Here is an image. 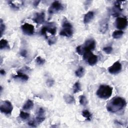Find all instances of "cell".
I'll return each instance as SVG.
<instances>
[{"mask_svg": "<svg viewBox=\"0 0 128 128\" xmlns=\"http://www.w3.org/2000/svg\"><path fill=\"white\" fill-rule=\"evenodd\" d=\"M126 104V100L123 98L114 97L107 104V109L108 111L111 113H116L124 108Z\"/></svg>", "mask_w": 128, "mask_h": 128, "instance_id": "1", "label": "cell"}, {"mask_svg": "<svg viewBox=\"0 0 128 128\" xmlns=\"http://www.w3.org/2000/svg\"><path fill=\"white\" fill-rule=\"evenodd\" d=\"M113 88L108 85H101L97 91V95L101 99L107 100L112 95Z\"/></svg>", "mask_w": 128, "mask_h": 128, "instance_id": "2", "label": "cell"}, {"mask_svg": "<svg viewBox=\"0 0 128 128\" xmlns=\"http://www.w3.org/2000/svg\"><path fill=\"white\" fill-rule=\"evenodd\" d=\"M62 27L63 29L60 33L61 36L67 37H70L72 36L73 34V26L69 21L67 20H64L62 24Z\"/></svg>", "mask_w": 128, "mask_h": 128, "instance_id": "3", "label": "cell"}, {"mask_svg": "<svg viewBox=\"0 0 128 128\" xmlns=\"http://www.w3.org/2000/svg\"><path fill=\"white\" fill-rule=\"evenodd\" d=\"M84 59L91 66H94L98 61V57L96 55H94L91 51H85L84 54Z\"/></svg>", "mask_w": 128, "mask_h": 128, "instance_id": "4", "label": "cell"}, {"mask_svg": "<svg viewBox=\"0 0 128 128\" xmlns=\"http://www.w3.org/2000/svg\"><path fill=\"white\" fill-rule=\"evenodd\" d=\"M13 109L11 102L9 101H5L2 102L0 106V110L2 113H4L6 115L10 114Z\"/></svg>", "mask_w": 128, "mask_h": 128, "instance_id": "5", "label": "cell"}, {"mask_svg": "<svg viewBox=\"0 0 128 128\" xmlns=\"http://www.w3.org/2000/svg\"><path fill=\"white\" fill-rule=\"evenodd\" d=\"M64 9L63 5L59 1H55L50 7L48 12L50 15H53L56 13L61 11Z\"/></svg>", "mask_w": 128, "mask_h": 128, "instance_id": "6", "label": "cell"}, {"mask_svg": "<svg viewBox=\"0 0 128 128\" xmlns=\"http://www.w3.org/2000/svg\"><path fill=\"white\" fill-rule=\"evenodd\" d=\"M128 25V20L125 17L118 18L116 21V27L119 30L125 29Z\"/></svg>", "mask_w": 128, "mask_h": 128, "instance_id": "7", "label": "cell"}, {"mask_svg": "<svg viewBox=\"0 0 128 128\" xmlns=\"http://www.w3.org/2000/svg\"><path fill=\"white\" fill-rule=\"evenodd\" d=\"M22 29L24 34L27 35L31 36L34 33V26L29 23H25L22 26Z\"/></svg>", "mask_w": 128, "mask_h": 128, "instance_id": "8", "label": "cell"}, {"mask_svg": "<svg viewBox=\"0 0 128 128\" xmlns=\"http://www.w3.org/2000/svg\"><path fill=\"white\" fill-rule=\"evenodd\" d=\"M122 68L121 64L119 61H117L109 68V72L112 74H117L121 71Z\"/></svg>", "mask_w": 128, "mask_h": 128, "instance_id": "9", "label": "cell"}, {"mask_svg": "<svg viewBox=\"0 0 128 128\" xmlns=\"http://www.w3.org/2000/svg\"><path fill=\"white\" fill-rule=\"evenodd\" d=\"M120 1H116L114 3V6L112 9V15L114 17H118L120 15L122 11Z\"/></svg>", "mask_w": 128, "mask_h": 128, "instance_id": "10", "label": "cell"}, {"mask_svg": "<svg viewBox=\"0 0 128 128\" xmlns=\"http://www.w3.org/2000/svg\"><path fill=\"white\" fill-rule=\"evenodd\" d=\"M96 47V42L93 39L88 40L85 43L84 47H83L85 51H92Z\"/></svg>", "mask_w": 128, "mask_h": 128, "instance_id": "11", "label": "cell"}, {"mask_svg": "<svg viewBox=\"0 0 128 128\" xmlns=\"http://www.w3.org/2000/svg\"><path fill=\"white\" fill-rule=\"evenodd\" d=\"M45 15L44 12H41L40 13H37L34 18V21L38 24H42L45 21Z\"/></svg>", "mask_w": 128, "mask_h": 128, "instance_id": "12", "label": "cell"}, {"mask_svg": "<svg viewBox=\"0 0 128 128\" xmlns=\"http://www.w3.org/2000/svg\"><path fill=\"white\" fill-rule=\"evenodd\" d=\"M47 29V32H48L52 35H55L57 32V28L53 23H49L48 26H45Z\"/></svg>", "mask_w": 128, "mask_h": 128, "instance_id": "13", "label": "cell"}, {"mask_svg": "<svg viewBox=\"0 0 128 128\" xmlns=\"http://www.w3.org/2000/svg\"><path fill=\"white\" fill-rule=\"evenodd\" d=\"M94 17V13L92 11H90L85 15L84 18V23L85 24H88L90 22Z\"/></svg>", "mask_w": 128, "mask_h": 128, "instance_id": "14", "label": "cell"}, {"mask_svg": "<svg viewBox=\"0 0 128 128\" xmlns=\"http://www.w3.org/2000/svg\"><path fill=\"white\" fill-rule=\"evenodd\" d=\"M14 78H19V79H20L22 80L23 81H27L29 79V77L28 75H26L25 74H23L21 72H18L17 75L14 76Z\"/></svg>", "mask_w": 128, "mask_h": 128, "instance_id": "15", "label": "cell"}, {"mask_svg": "<svg viewBox=\"0 0 128 128\" xmlns=\"http://www.w3.org/2000/svg\"><path fill=\"white\" fill-rule=\"evenodd\" d=\"M34 107V103L32 101L30 100H28L26 103L23 106V109L26 110H30L33 109Z\"/></svg>", "mask_w": 128, "mask_h": 128, "instance_id": "16", "label": "cell"}, {"mask_svg": "<svg viewBox=\"0 0 128 128\" xmlns=\"http://www.w3.org/2000/svg\"><path fill=\"white\" fill-rule=\"evenodd\" d=\"M64 100H65V102L67 104H73L75 102L74 98L70 95H65L64 97Z\"/></svg>", "mask_w": 128, "mask_h": 128, "instance_id": "17", "label": "cell"}, {"mask_svg": "<svg viewBox=\"0 0 128 128\" xmlns=\"http://www.w3.org/2000/svg\"><path fill=\"white\" fill-rule=\"evenodd\" d=\"M84 74H85V69L82 67H79V68L75 72V74L76 76H77L79 78L82 77L84 76Z\"/></svg>", "mask_w": 128, "mask_h": 128, "instance_id": "18", "label": "cell"}, {"mask_svg": "<svg viewBox=\"0 0 128 128\" xmlns=\"http://www.w3.org/2000/svg\"><path fill=\"white\" fill-rule=\"evenodd\" d=\"M83 116L86 118V119L88 121H90L92 118V115L90 113V112L87 110H84L82 112Z\"/></svg>", "mask_w": 128, "mask_h": 128, "instance_id": "19", "label": "cell"}, {"mask_svg": "<svg viewBox=\"0 0 128 128\" xmlns=\"http://www.w3.org/2000/svg\"><path fill=\"white\" fill-rule=\"evenodd\" d=\"M124 34V32L122 31L119 30V31H115L113 34V37L114 39H118L120 38Z\"/></svg>", "mask_w": 128, "mask_h": 128, "instance_id": "20", "label": "cell"}, {"mask_svg": "<svg viewBox=\"0 0 128 128\" xmlns=\"http://www.w3.org/2000/svg\"><path fill=\"white\" fill-rule=\"evenodd\" d=\"M81 91V85L79 82H77L75 84L73 87V92L74 93H78L79 92Z\"/></svg>", "mask_w": 128, "mask_h": 128, "instance_id": "21", "label": "cell"}, {"mask_svg": "<svg viewBox=\"0 0 128 128\" xmlns=\"http://www.w3.org/2000/svg\"><path fill=\"white\" fill-rule=\"evenodd\" d=\"M8 47L9 48L8 41L6 40L2 39L1 41V42H0V48H1V50H3Z\"/></svg>", "mask_w": 128, "mask_h": 128, "instance_id": "22", "label": "cell"}, {"mask_svg": "<svg viewBox=\"0 0 128 128\" xmlns=\"http://www.w3.org/2000/svg\"><path fill=\"white\" fill-rule=\"evenodd\" d=\"M108 29V24L107 22H104L102 24L101 27V32L103 33H105Z\"/></svg>", "mask_w": 128, "mask_h": 128, "instance_id": "23", "label": "cell"}, {"mask_svg": "<svg viewBox=\"0 0 128 128\" xmlns=\"http://www.w3.org/2000/svg\"><path fill=\"white\" fill-rule=\"evenodd\" d=\"M80 103L83 106H86L88 103V101L86 97L82 95L80 97Z\"/></svg>", "mask_w": 128, "mask_h": 128, "instance_id": "24", "label": "cell"}, {"mask_svg": "<svg viewBox=\"0 0 128 128\" xmlns=\"http://www.w3.org/2000/svg\"><path fill=\"white\" fill-rule=\"evenodd\" d=\"M20 117L23 120H26L30 117V114L28 113H26L23 111H21L20 114Z\"/></svg>", "mask_w": 128, "mask_h": 128, "instance_id": "25", "label": "cell"}, {"mask_svg": "<svg viewBox=\"0 0 128 128\" xmlns=\"http://www.w3.org/2000/svg\"><path fill=\"white\" fill-rule=\"evenodd\" d=\"M36 62L39 65H42L45 63V60L41 57H38L36 59Z\"/></svg>", "mask_w": 128, "mask_h": 128, "instance_id": "26", "label": "cell"}, {"mask_svg": "<svg viewBox=\"0 0 128 128\" xmlns=\"http://www.w3.org/2000/svg\"><path fill=\"white\" fill-rule=\"evenodd\" d=\"M76 51L77 53L80 55H82L84 52V49L82 46H78L76 49Z\"/></svg>", "mask_w": 128, "mask_h": 128, "instance_id": "27", "label": "cell"}, {"mask_svg": "<svg viewBox=\"0 0 128 128\" xmlns=\"http://www.w3.org/2000/svg\"><path fill=\"white\" fill-rule=\"evenodd\" d=\"M103 51L107 54H110L113 51V48L111 47H106L104 48Z\"/></svg>", "mask_w": 128, "mask_h": 128, "instance_id": "28", "label": "cell"}, {"mask_svg": "<svg viewBox=\"0 0 128 128\" xmlns=\"http://www.w3.org/2000/svg\"><path fill=\"white\" fill-rule=\"evenodd\" d=\"M56 40H57L56 38L55 37H53L52 38H50L49 39H48V43L50 45H53L56 42Z\"/></svg>", "mask_w": 128, "mask_h": 128, "instance_id": "29", "label": "cell"}, {"mask_svg": "<svg viewBox=\"0 0 128 128\" xmlns=\"http://www.w3.org/2000/svg\"><path fill=\"white\" fill-rule=\"evenodd\" d=\"M5 26L3 23L2 20H1V26H0V32H1V36H2L3 35V32L5 31Z\"/></svg>", "mask_w": 128, "mask_h": 128, "instance_id": "30", "label": "cell"}, {"mask_svg": "<svg viewBox=\"0 0 128 128\" xmlns=\"http://www.w3.org/2000/svg\"><path fill=\"white\" fill-rule=\"evenodd\" d=\"M45 113L44 110L42 108H40L38 112V116H44V114Z\"/></svg>", "mask_w": 128, "mask_h": 128, "instance_id": "31", "label": "cell"}, {"mask_svg": "<svg viewBox=\"0 0 128 128\" xmlns=\"http://www.w3.org/2000/svg\"><path fill=\"white\" fill-rule=\"evenodd\" d=\"M41 34L42 35L45 36V37L46 38H47V29H46V27H44L42 30H41Z\"/></svg>", "mask_w": 128, "mask_h": 128, "instance_id": "32", "label": "cell"}, {"mask_svg": "<svg viewBox=\"0 0 128 128\" xmlns=\"http://www.w3.org/2000/svg\"><path fill=\"white\" fill-rule=\"evenodd\" d=\"M20 54L22 56V57H26L27 56V52L26 50H22L21 53H20Z\"/></svg>", "mask_w": 128, "mask_h": 128, "instance_id": "33", "label": "cell"}, {"mask_svg": "<svg viewBox=\"0 0 128 128\" xmlns=\"http://www.w3.org/2000/svg\"><path fill=\"white\" fill-rule=\"evenodd\" d=\"M40 1H35V2H34V6L36 7H37L38 5H39V4L40 3Z\"/></svg>", "mask_w": 128, "mask_h": 128, "instance_id": "34", "label": "cell"}, {"mask_svg": "<svg viewBox=\"0 0 128 128\" xmlns=\"http://www.w3.org/2000/svg\"><path fill=\"white\" fill-rule=\"evenodd\" d=\"M0 73H1V74L2 75H5L6 74L5 71L4 70H1V71H0Z\"/></svg>", "mask_w": 128, "mask_h": 128, "instance_id": "35", "label": "cell"}]
</instances>
